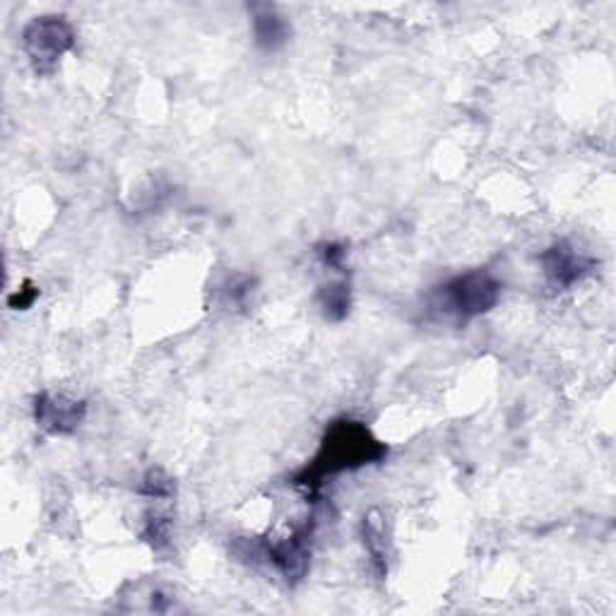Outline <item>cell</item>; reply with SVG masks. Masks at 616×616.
<instances>
[{
    "label": "cell",
    "instance_id": "obj_12",
    "mask_svg": "<svg viewBox=\"0 0 616 616\" xmlns=\"http://www.w3.org/2000/svg\"><path fill=\"white\" fill-rule=\"evenodd\" d=\"M319 255H321L323 265L333 267V270H344V258H348V246L335 244V242H327V244L319 246Z\"/></svg>",
    "mask_w": 616,
    "mask_h": 616
},
{
    "label": "cell",
    "instance_id": "obj_5",
    "mask_svg": "<svg viewBox=\"0 0 616 616\" xmlns=\"http://www.w3.org/2000/svg\"><path fill=\"white\" fill-rule=\"evenodd\" d=\"M539 265H542V273L551 287L570 290L585 277H590L597 263L588 255L578 253L568 242H556L539 255Z\"/></svg>",
    "mask_w": 616,
    "mask_h": 616
},
{
    "label": "cell",
    "instance_id": "obj_11",
    "mask_svg": "<svg viewBox=\"0 0 616 616\" xmlns=\"http://www.w3.org/2000/svg\"><path fill=\"white\" fill-rule=\"evenodd\" d=\"M253 277L248 275H242V273H236L227 280V284H224V294H227V302L234 304V306H244L246 304V299L251 296L253 292Z\"/></svg>",
    "mask_w": 616,
    "mask_h": 616
},
{
    "label": "cell",
    "instance_id": "obj_6",
    "mask_svg": "<svg viewBox=\"0 0 616 616\" xmlns=\"http://www.w3.org/2000/svg\"><path fill=\"white\" fill-rule=\"evenodd\" d=\"M87 417V402L68 395L39 393L35 398V422L49 436H70L78 431Z\"/></svg>",
    "mask_w": 616,
    "mask_h": 616
},
{
    "label": "cell",
    "instance_id": "obj_8",
    "mask_svg": "<svg viewBox=\"0 0 616 616\" xmlns=\"http://www.w3.org/2000/svg\"><path fill=\"white\" fill-rule=\"evenodd\" d=\"M315 304H319L325 321H330V323L344 321L350 315V309H352L350 282L342 280V282L323 284V287L319 290V294H315Z\"/></svg>",
    "mask_w": 616,
    "mask_h": 616
},
{
    "label": "cell",
    "instance_id": "obj_2",
    "mask_svg": "<svg viewBox=\"0 0 616 616\" xmlns=\"http://www.w3.org/2000/svg\"><path fill=\"white\" fill-rule=\"evenodd\" d=\"M501 282L489 270H468V273L450 277L429 294V309L443 321L465 325L479 315L489 313L501 302Z\"/></svg>",
    "mask_w": 616,
    "mask_h": 616
},
{
    "label": "cell",
    "instance_id": "obj_4",
    "mask_svg": "<svg viewBox=\"0 0 616 616\" xmlns=\"http://www.w3.org/2000/svg\"><path fill=\"white\" fill-rule=\"evenodd\" d=\"M313 528V520H309L292 528L290 535H282L277 539H263L261 542V551L265 559L280 570V576L290 585L304 580L309 574Z\"/></svg>",
    "mask_w": 616,
    "mask_h": 616
},
{
    "label": "cell",
    "instance_id": "obj_13",
    "mask_svg": "<svg viewBox=\"0 0 616 616\" xmlns=\"http://www.w3.org/2000/svg\"><path fill=\"white\" fill-rule=\"evenodd\" d=\"M37 296H39V290L35 287L32 282L27 280V282L22 284V290H18V292L8 296V306H10L12 311H27L29 306H32V304L37 302Z\"/></svg>",
    "mask_w": 616,
    "mask_h": 616
},
{
    "label": "cell",
    "instance_id": "obj_7",
    "mask_svg": "<svg viewBox=\"0 0 616 616\" xmlns=\"http://www.w3.org/2000/svg\"><path fill=\"white\" fill-rule=\"evenodd\" d=\"M248 12H251L255 47L265 53H275V51L287 47V41L292 37V27L277 12L275 6L253 3V6H248Z\"/></svg>",
    "mask_w": 616,
    "mask_h": 616
},
{
    "label": "cell",
    "instance_id": "obj_1",
    "mask_svg": "<svg viewBox=\"0 0 616 616\" xmlns=\"http://www.w3.org/2000/svg\"><path fill=\"white\" fill-rule=\"evenodd\" d=\"M385 456L388 446L375 439L366 424L356 419H338L327 427L315 456L294 475L292 482L306 489V493L319 496L327 479L362 470L366 465L385 460Z\"/></svg>",
    "mask_w": 616,
    "mask_h": 616
},
{
    "label": "cell",
    "instance_id": "obj_10",
    "mask_svg": "<svg viewBox=\"0 0 616 616\" xmlns=\"http://www.w3.org/2000/svg\"><path fill=\"white\" fill-rule=\"evenodd\" d=\"M138 491L143 496H147V499H153V501H169L174 496V491H176V485L167 472L159 470V468H153L145 475Z\"/></svg>",
    "mask_w": 616,
    "mask_h": 616
},
{
    "label": "cell",
    "instance_id": "obj_9",
    "mask_svg": "<svg viewBox=\"0 0 616 616\" xmlns=\"http://www.w3.org/2000/svg\"><path fill=\"white\" fill-rule=\"evenodd\" d=\"M362 535H364V547L371 556L375 576L383 578L388 574V549H385L383 525L379 520H373V516H369L362 522Z\"/></svg>",
    "mask_w": 616,
    "mask_h": 616
},
{
    "label": "cell",
    "instance_id": "obj_3",
    "mask_svg": "<svg viewBox=\"0 0 616 616\" xmlns=\"http://www.w3.org/2000/svg\"><path fill=\"white\" fill-rule=\"evenodd\" d=\"M75 47V29L63 14H41L25 27L22 49L37 75L56 72L61 58Z\"/></svg>",
    "mask_w": 616,
    "mask_h": 616
}]
</instances>
